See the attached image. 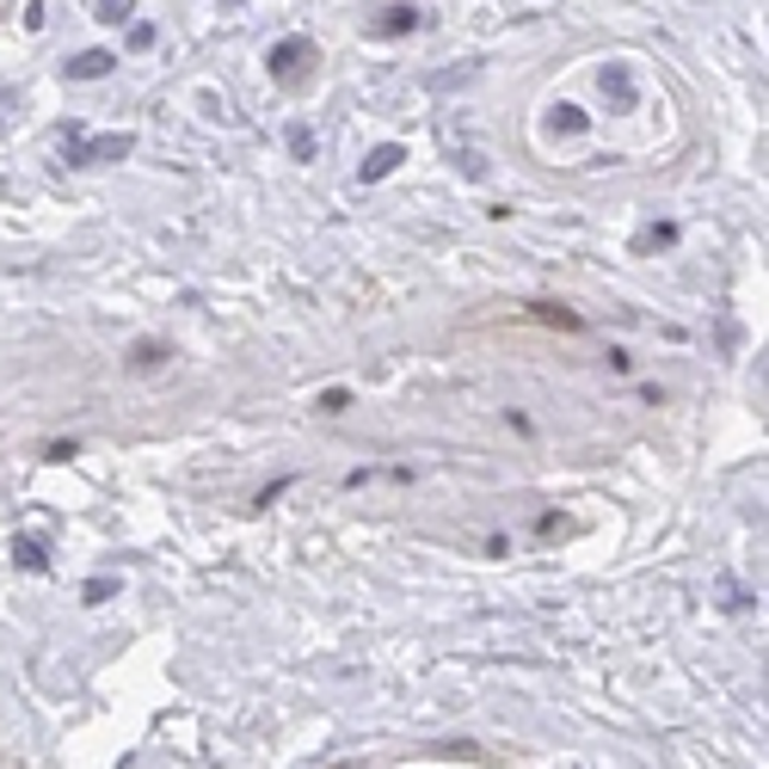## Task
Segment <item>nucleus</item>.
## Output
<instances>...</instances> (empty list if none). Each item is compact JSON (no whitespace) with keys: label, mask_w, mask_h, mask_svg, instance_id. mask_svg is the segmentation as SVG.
Instances as JSON below:
<instances>
[{"label":"nucleus","mask_w":769,"mask_h":769,"mask_svg":"<svg viewBox=\"0 0 769 769\" xmlns=\"http://www.w3.org/2000/svg\"><path fill=\"white\" fill-rule=\"evenodd\" d=\"M13 111H19V99H13V93H0V129H7V117H13Z\"/></svg>","instance_id":"obj_16"},{"label":"nucleus","mask_w":769,"mask_h":769,"mask_svg":"<svg viewBox=\"0 0 769 769\" xmlns=\"http://www.w3.org/2000/svg\"><path fill=\"white\" fill-rule=\"evenodd\" d=\"M63 148H68V167H111V160L136 155V136H129V129H117V136H93V142L68 136Z\"/></svg>","instance_id":"obj_1"},{"label":"nucleus","mask_w":769,"mask_h":769,"mask_svg":"<svg viewBox=\"0 0 769 769\" xmlns=\"http://www.w3.org/2000/svg\"><path fill=\"white\" fill-rule=\"evenodd\" d=\"M160 363H167V351H160V346H136V370H160Z\"/></svg>","instance_id":"obj_12"},{"label":"nucleus","mask_w":769,"mask_h":769,"mask_svg":"<svg viewBox=\"0 0 769 769\" xmlns=\"http://www.w3.org/2000/svg\"><path fill=\"white\" fill-rule=\"evenodd\" d=\"M136 13V0H99V25H124Z\"/></svg>","instance_id":"obj_9"},{"label":"nucleus","mask_w":769,"mask_h":769,"mask_svg":"<svg viewBox=\"0 0 769 769\" xmlns=\"http://www.w3.org/2000/svg\"><path fill=\"white\" fill-rule=\"evenodd\" d=\"M400 160H407V148H400V142H382V148H370V155H363V185H376V179H388L394 167H400Z\"/></svg>","instance_id":"obj_4"},{"label":"nucleus","mask_w":769,"mask_h":769,"mask_svg":"<svg viewBox=\"0 0 769 769\" xmlns=\"http://www.w3.org/2000/svg\"><path fill=\"white\" fill-rule=\"evenodd\" d=\"M13 561L25 566V573H44V566H49L44 561V542H32V535H25V542H13Z\"/></svg>","instance_id":"obj_8"},{"label":"nucleus","mask_w":769,"mask_h":769,"mask_svg":"<svg viewBox=\"0 0 769 769\" xmlns=\"http://www.w3.org/2000/svg\"><path fill=\"white\" fill-rule=\"evenodd\" d=\"M290 155H296V160L315 155V129H308V124H290Z\"/></svg>","instance_id":"obj_10"},{"label":"nucleus","mask_w":769,"mask_h":769,"mask_svg":"<svg viewBox=\"0 0 769 769\" xmlns=\"http://www.w3.org/2000/svg\"><path fill=\"white\" fill-rule=\"evenodd\" d=\"M111 68H117L111 49H80V56H68V80H105Z\"/></svg>","instance_id":"obj_6"},{"label":"nucleus","mask_w":769,"mask_h":769,"mask_svg":"<svg viewBox=\"0 0 769 769\" xmlns=\"http://www.w3.org/2000/svg\"><path fill=\"white\" fill-rule=\"evenodd\" d=\"M315 63H320L315 37H283V44H278V49H271V56H265V68H271V75L283 80V87H296V80L308 75V68H315Z\"/></svg>","instance_id":"obj_2"},{"label":"nucleus","mask_w":769,"mask_h":769,"mask_svg":"<svg viewBox=\"0 0 769 769\" xmlns=\"http://www.w3.org/2000/svg\"><path fill=\"white\" fill-rule=\"evenodd\" d=\"M597 93H603V105L622 117V111H634L641 105V80H634V68H622V63H610L603 75H597Z\"/></svg>","instance_id":"obj_3"},{"label":"nucleus","mask_w":769,"mask_h":769,"mask_svg":"<svg viewBox=\"0 0 769 769\" xmlns=\"http://www.w3.org/2000/svg\"><path fill=\"white\" fill-rule=\"evenodd\" d=\"M320 407H327V412H346L351 394H346V388H327V394H320Z\"/></svg>","instance_id":"obj_14"},{"label":"nucleus","mask_w":769,"mask_h":769,"mask_svg":"<svg viewBox=\"0 0 769 769\" xmlns=\"http://www.w3.org/2000/svg\"><path fill=\"white\" fill-rule=\"evenodd\" d=\"M438 757H450V764H480V745H438Z\"/></svg>","instance_id":"obj_11"},{"label":"nucleus","mask_w":769,"mask_h":769,"mask_svg":"<svg viewBox=\"0 0 769 769\" xmlns=\"http://www.w3.org/2000/svg\"><path fill=\"white\" fill-rule=\"evenodd\" d=\"M105 597H117V579H93V585H87V603H105Z\"/></svg>","instance_id":"obj_13"},{"label":"nucleus","mask_w":769,"mask_h":769,"mask_svg":"<svg viewBox=\"0 0 769 769\" xmlns=\"http://www.w3.org/2000/svg\"><path fill=\"white\" fill-rule=\"evenodd\" d=\"M155 44V25H129V49H148Z\"/></svg>","instance_id":"obj_15"},{"label":"nucleus","mask_w":769,"mask_h":769,"mask_svg":"<svg viewBox=\"0 0 769 769\" xmlns=\"http://www.w3.org/2000/svg\"><path fill=\"white\" fill-rule=\"evenodd\" d=\"M585 124H591V117H585L579 105H554V129H561V136H585Z\"/></svg>","instance_id":"obj_7"},{"label":"nucleus","mask_w":769,"mask_h":769,"mask_svg":"<svg viewBox=\"0 0 769 769\" xmlns=\"http://www.w3.org/2000/svg\"><path fill=\"white\" fill-rule=\"evenodd\" d=\"M419 25H425L419 7H388V13L370 25V37H407V32H419Z\"/></svg>","instance_id":"obj_5"}]
</instances>
